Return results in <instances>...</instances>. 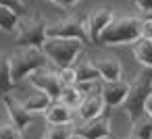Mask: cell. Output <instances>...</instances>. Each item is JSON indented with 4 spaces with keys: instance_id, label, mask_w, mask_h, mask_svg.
Listing matches in <instances>:
<instances>
[{
    "instance_id": "cell-2",
    "label": "cell",
    "mask_w": 152,
    "mask_h": 139,
    "mask_svg": "<svg viewBox=\"0 0 152 139\" xmlns=\"http://www.w3.org/2000/svg\"><path fill=\"white\" fill-rule=\"evenodd\" d=\"M9 62H11V75L15 85L19 81H23L25 77H29V73H34L36 69H42L48 64V56L44 54L42 48L36 46H17L11 54H9Z\"/></svg>"
},
{
    "instance_id": "cell-29",
    "label": "cell",
    "mask_w": 152,
    "mask_h": 139,
    "mask_svg": "<svg viewBox=\"0 0 152 139\" xmlns=\"http://www.w3.org/2000/svg\"><path fill=\"white\" fill-rule=\"evenodd\" d=\"M146 112L152 114V93H150V98H148V102H146Z\"/></svg>"
},
{
    "instance_id": "cell-19",
    "label": "cell",
    "mask_w": 152,
    "mask_h": 139,
    "mask_svg": "<svg viewBox=\"0 0 152 139\" xmlns=\"http://www.w3.org/2000/svg\"><path fill=\"white\" fill-rule=\"evenodd\" d=\"M131 133L140 139H152V114L144 112L142 116L131 120Z\"/></svg>"
},
{
    "instance_id": "cell-9",
    "label": "cell",
    "mask_w": 152,
    "mask_h": 139,
    "mask_svg": "<svg viewBox=\"0 0 152 139\" xmlns=\"http://www.w3.org/2000/svg\"><path fill=\"white\" fill-rule=\"evenodd\" d=\"M2 104H4V108H7V112H9L11 122L17 125L21 131H25V129L34 122V112L27 110L25 104H23L17 96H13V93H4V96H2Z\"/></svg>"
},
{
    "instance_id": "cell-17",
    "label": "cell",
    "mask_w": 152,
    "mask_h": 139,
    "mask_svg": "<svg viewBox=\"0 0 152 139\" xmlns=\"http://www.w3.org/2000/svg\"><path fill=\"white\" fill-rule=\"evenodd\" d=\"M133 56L142 67L152 69V40L140 38L137 42H133Z\"/></svg>"
},
{
    "instance_id": "cell-10",
    "label": "cell",
    "mask_w": 152,
    "mask_h": 139,
    "mask_svg": "<svg viewBox=\"0 0 152 139\" xmlns=\"http://www.w3.org/2000/svg\"><path fill=\"white\" fill-rule=\"evenodd\" d=\"M75 131L79 135H83L86 139H108L113 135L110 118L106 114H100V116L90 118V120H81V125L75 127Z\"/></svg>"
},
{
    "instance_id": "cell-25",
    "label": "cell",
    "mask_w": 152,
    "mask_h": 139,
    "mask_svg": "<svg viewBox=\"0 0 152 139\" xmlns=\"http://www.w3.org/2000/svg\"><path fill=\"white\" fill-rule=\"evenodd\" d=\"M58 75L63 79L65 85H75L77 83V73H75V67H65V69H58Z\"/></svg>"
},
{
    "instance_id": "cell-11",
    "label": "cell",
    "mask_w": 152,
    "mask_h": 139,
    "mask_svg": "<svg viewBox=\"0 0 152 139\" xmlns=\"http://www.w3.org/2000/svg\"><path fill=\"white\" fill-rule=\"evenodd\" d=\"M113 19H115V13H113L110 7H98L88 15V29H90L92 44H100V35L110 25Z\"/></svg>"
},
{
    "instance_id": "cell-23",
    "label": "cell",
    "mask_w": 152,
    "mask_h": 139,
    "mask_svg": "<svg viewBox=\"0 0 152 139\" xmlns=\"http://www.w3.org/2000/svg\"><path fill=\"white\" fill-rule=\"evenodd\" d=\"M0 139H23V131L13 122H0Z\"/></svg>"
},
{
    "instance_id": "cell-12",
    "label": "cell",
    "mask_w": 152,
    "mask_h": 139,
    "mask_svg": "<svg viewBox=\"0 0 152 139\" xmlns=\"http://www.w3.org/2000/svg\"><path fill=\"white\" fill-rule=\"evenodd\" d=\"M104 110H106V104H104V98H102V93H100V85H98L94 91H90V93L83 98L81 106L77 108V112H79V118H81V120L96 118V116L104 114Z\"/></svg>"
},
{
    "instance_id": "cell-4",
    "label": "cell",
    "mask_w": 152,
    "mask_h": 139,
    "mask_svg": "<svg viewBox=\"0 0 152 139\" xmlns=\"http://www.w3.org/2000/svg\"><path fill=\"white\" fill-rule=\"evenodd\" d=\"M152 93V69L150 67H144L135 79L131 81V87H129V96L123 104V110L127 114L129 120L142 116L146 112V102Z\"/></svg>"
},
{
    "instance_id": "cell-27",
    "label": "cell",
    "mask_w": 152,
    "mask_h": 139,
    "mask_svg": "<svg viewBox=\"0 0 152 139\" xmlns=\"http://www.w3.org/2000/svg\"><path fill=\"white\" fill-rule=\"evenodd\" d=\"M133 4L142 11V13H152V0H133Z\"/></svg>"
},
{
    "instance_id": "cell-28",
    "label": "cell",
    "mask_w": 152,
    "mask_h": 139,
    "mask_svg": "<svg viewBox=\"0 0 152 139\" xmlns=\"http://www.w3.org/2000/svg\"><path fill=\"white\" fill-rule=\"evenodd\" d=\"M79 0H56V4L58 7H73V4H77Z\"/></svg>"
},
{
    "instance_id": "cell-14",
    "label": "cell",
    "mask_w": 152,
    "mask_h": 139,
    "mask_svg": "<svg viewBox=\"0 0 152 139\" xmlns=\"http://www.w3.org/2000/svg\"><path fill=\"white\" fill-rule=\"evenodd\" d=\"M44 118L48 120V125H69L73 122V108L61 100H52L44 110Z\"/></svg>"
},
{
    "instance_id": "cell-1",
    "label": "cell",
    "mask_w": 152,
    "mask_h": 139,
    "mask_svg": "<svg viewBox=\"0 0 152 139\" xmlns=\"http://www.w3.org/2000/svg\"><path fill=\"white\" fill-rule=\"evenodd\" d=\"M142 38V19L133 15L115 17L100 35V46H125Z\"/></svg>"
},
{
    "instance_id": "cell-5",
    "label": "cell",
    "mask_w": 152,
    "mask_h": 139,
    "mask_svg": "<svg viewBox=\"0 0 152 139\" xmlns=\"http://www.w3.org/2000/svg\"><path fill=\"white\" fill-rule=\"evenodd\" d=\"M46 25H48V21L42 19L40 15H23L17 23L15 44L42 48L46 42Z\"/></svg>"
},
{
    "instance_id": "cell-16",
    "label": "cell",
    "mask_w": 152,
    "mask_h": 139,
    "mask_svg": "<svg viewBox=\"0 0 152 139\" xmlns=\"http://www.w3.org/2000/svg\"><path fill=\"white\" fill-rule=\"evenodd\" d=\"M21 102H23V104H25V108H27V110H31L34 114H36V112H42V114H44V110L50 106L52 98H50L46 91H42V89L34 87V91H31L27 98H23Z\"/></svg>"
},
{
    "instance_id": "cell-15",
    "label": "cell",
    "mask_w": 152,
    "mask_h": 139,
    "mask_svg": "<svg viewBox=\"0 0 152 139\" xmlns=\"http://www.w3.org/2000/svg\"><path fill=\"white\" fill-rule=\"evenodd\" d=\"M98 64V71H100V77L102 81H117V79H123V64L117 56H110V54H104L96 60Z\"/></svg>"
},
{
    "instance_id": "cell-6",
    "label": "cell",
    "mask_w": 152,
    "mask_h": 139,
    "mask_svg": "<svg viewBox=\"0 0 152 139\" xmlns=\"http://www.w3.org/2000/svg\"><path fill=\"white\" fill-rule=\"evenodd\" d=\"M46 38H75L83 44H92L90 29H88V17H63L56 21H48L46 25Z\"/></svg>"
},
{
    "instance_id": "cell-32",
    "label": "cell",
    "mask_w": 152,
    "mask_h": 139,
    "mask_svg": "<svg viewBox=\"0 0 152 139\" xmlns=\"http://www.w3.org/2000/svg\"><path fill=\"white\" fill-rule=\"evenodd\" d=\"M50 2H54V4H56V0H50Z\"/></svg>"
},
{
    "instance_id": "cell-22",
    "label": "cell",
    "mask_w": 152,
    "mask_h": 139,
    "mask_svg": "<svg viewBox=\"0 0 152 139\" xmlns=\"http://www.w3.org/2000/svg\"><path fill=\"white\" fill-rule=\"evenodd\" d=\"M73 131H75L73 122H69V125H48L42 139H69V135Z\"/></svg>"
},
{
    "instance_id": "cell-20",
    "label": "cell",
    "mask_w": 152,
    "mask_h": 139,
    "mask_svg": "<svg viewBox=\"0 0 152 139\" xmlns=\"http://www.w3.org/2000/svg\"><path fill=\"white\" fill-rule=\"evenodd\" d=\"M83 98H86V93L79 89V85L75 83V85H65L63 87V93H61V102H65L67 106H71L73 110H77L79 106H81V102H83Z\"/></svg>"
},
{
    "instance_id": "cell-13",
    "label": "cell",
    "mask_w": 152,
    "mask_h": 139,
    "mask_svg": "<svg viewBox=\"0 0 152 139\" xmlns=\"http://www.w3.org/2000/svg\"><path fill=\"white\" fill-rule=\"evenodd\" d=\"M75 73H77V83H98L100 77V71H98V64L86 54L81 52L79 58L75 60Z\"/></svg>"
},
{
    "instance_id": "cell-21",
    "label": "cell",
    "mask_w": 152,
    "mask_h": 139,
    "mask_svg": "<svg viewBox=\"0 0 152 139\" xmlns=\"http://www.w3.org/2000/svg\"><path fill=\"white\" fill-rule=\"evenodd\" d=\"M19 15L7 7H0V31L4 33H15L17 31V23H19Z\"/></svg>"
},
{
    "instance_id": "cell-8",
    "label": "cell",
    "mask_w": 152,
    "mask_h": 139,
    "mask_svg": "<svg viewBox=\"0 0 152 139\" xmlns=\"http://www.w3.org/2000/svg\"><path fill=\"white\" fill-rule=\"evenodd\" d=\"M129 87L131 83L125 81V79H117V81H104L100 85V93L104 98V104H106V110H113L117 106H123L127 96H129Z\"/></svg>"
},
{
    "instance_id": "cell-3",
    "label": "cell",
    "mask_w": 152,
    "mask_h": 139,
    "mask_svg": "<svg viewBox=\"0 0 152 139\" xmlns=\"http://www.w3.org/2000/svg\"><path fill=\"white\" fill-rule=\"evenodd\" d=\"M83 46L86 44L75 38H46L42 50L56 69H65L75 64V60L83 52Z\"/></svg>"
},
{
    "instance_id": "cell-26",
    "label": "cell",
    "mask_w": 152,
    "mask_h": 139,
    "mask_svg": "<svg viewBox=\"0 0 152 139\" xmlns=\"http://www.w3.org/2000/svg\"><path fill=\"white\" fill-rule=\"evenodd\" d=\"M142 38L152 40V19H142Z\"/></svg>"
},
{
    "instance_id": "cell-31",
    "label": "cell",
    "mask_w": 152,
    "mask_h": 139,
    "mask_svg": "<svg viewBox=\"0 0 152 139\" xmlns=\"http://www.w3.org/2000/svg\"><path fill=\"white\" fill-rule=\"evenodd\" d=\"M123 139H140V137H135L133 133H129V135H127V137H123Z\"/></svg>"
},
{
    "instance_id": "cell-30",
    "label": "cell",
    "mask_w": 152,
    "mask_h": 139,
    "mask_svg": "<svg viewBox=\"0 0 152 139\" xmlns=\"http://www.w3.org/2000/svg\"><path fill=\"white\" fill-rule=\"evenodd\" d=\"M69 139H86V137H83V135H79L77 131H73V133L69 135Z\"/></svg>"
},
{
    "instance_id": "cell-18",
    "label": "cell",
    "mask_w": 152,
    "mask_h": 139,
    "mask_svg": "<svg viewBox=\"0 0 152 139\" xmlns=\"http://www.w3.org/2000/svg\"><path fill=\"white\" fill-rule=\"evenodd\" d=\"M13 87H15V81H13V75H11L9 54H0V98L4 93H11Z\"/></svg>"
},
{
    "instance_id": "cell-7",
    "label": "cell",
    "mask_w": 152,
    "mask_h": 139,
    "mask_svg": "<svg viewBox=\"0 0 152 139\" xmlns=\"http://www.w3.org/2000/svg\"><path fill=\"white\" fill-rule=\"evenodd\" d=\"M27 79H29V83H31L34 87L46 91L52 100H58L61 93H63V87H65V83H63L58 71H52L48 64L42 67V69H36L34 73H29Z\"/></svg>"
},
{
    "instance_id": "cell-24",
    "label": "cell",
    "mask_w": 152,
    "mask_h": 139,
    "mask_svg": "<svg viewBox=\"0 0 152 139\" xmlns=\"http://www.w3.org/2000/svg\"><path fill=\"white\" fill-rule=\"evenodd\" d=\"M0 7H7V9L15 11L19 17L27 15V4H25V0H0Z\"/></svg>"
}]
</instances>
